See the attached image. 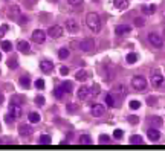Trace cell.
<instances>
[{
  "label": "cell",
  "instance_id": "obj_50",
  "mask_svg": "<svg viewBox=\"0 0 165 151\" xmlns=\"http://www.w3.org/2000/svg\"><path fill=\"white\" fill-rule=\"evenodd\" d=\"M0 37H2V31H0Z\"/></svg>",
  "mask_w": 165,
  "mask_h": 151
},
{
  "label": "cell",
  "instance_id": "obj_7",
  "mask_svg": "<svg viewBox=\"0 0 165 151\" xmlns=\"http://www.w3.org/2000/svg\"><path fill=\"white\" fill-rule=\"evenodd\" d=\"M151 84H153L154 87H160V86L163 84V75H162L159 70H154V72L151 73Z\"/></svg>",
  "mask_w": 165,
  "mask_h": 151
},
{
  "label": "cell",
  "instance_id": "obj_3",
  "mask_svg": "<svg viewBox=\"0 0 165 151\" xmlns=\"http://www.w3.org/2000/svg\"><path fill=\"white\" fill-rule=\"evenodd\" d=\"M148 41H150L154 47H157V49H160V47L163 46V40H162V37L157 35V34H154V32H151V34L148 35Z\"/></svg>",
  "mask_w": 165,
  "mask_h": 151
},
{
  "label": "cell",
  "instance_id": "obj_39",
  "mask_svg": "<svg viewBox=\"0 0 165 151\" xmlns=\"http://www.w3.org/2000/svg\"><path fill=\"white\" fill-rule=\"evenodd\" d=\"M64 93H66V92H64V90H63L61 87H58V89H55V96H57L58 99H60V98H63V96H64Z\"/></svg>",
  "mask_w": 165,
  "mask_h": 151
},
{
  "label": "cell",
  "instance_id": "obj_17",
  "mask_svg": "<svg viewBox=\"0 0 165 151\" xmlns=\"http://www.w3.org/2000/svg\"><path fill=\"white\" fill-rule=\"evenodd\" d=\"M115 8L118 9H127L128 8V0H115Z\"/></svg>",
  "mask_w": 165,
  "mask_h": 151
},
{
  "label": "cell",
  "instance_id": "obj_19",
  "mask_svg": "<svg viewBox=\"0 0 165 151\" xmlns=\"http://www.w3.org/2000/svg\"><path fill=\"white\" fill-rule=\"evenodd\" d=\"M61 89H63L66 93H70V92L74 90V84H72L70 81H64V83L61 84Z\"/></svg>",
  "mask_w": 165,
  "mask_h": 151
},
{
  "label": "cell",
  "instance_id": "obj_41",
  "mask_svg": "<svg viewBox=\"0 0 165 151\" xmlns=\"http://www.w3.org/2000/svg\"><path fill=\"white\" fill-rule=\"evenodd\" d=\"M69 2V5H72V6H78V5H81L84 0H67Z\"/></svg>",
  "mask_w": 165,
  "mask_h": 151
},
{
  "label": "cell",
  "instance_id": "obj_8",
  "mask_svg": "<svg viewBox=\"0 0 165 151\" xmlns=\"http://www.w3.org/2000/svg\"><path fill=\"white\" fill-rule=\"evenodd\" d=\"M40 69H41V72H45V73H51V72L54 70V63L49 61V60H43V61L40 63Z\"/></svg>",
  "mask_w": 165,
  "mask_h": 151
},
{
  "label": "cell",
  "instance_id": "obj_36",
  "mask_svg": "<svg viewBox=\"0 0 165 151\" xmlns=\"http://www.w3.org/2000/svg\"><path fill=\"white\" fill-rule=\"evenodd\" d=\"M154 9H156V6H154V5H150L148 8H147V6H144V8H142V11H144L145 14H153V12H154Z\"/></svg>",
  "mask_w": 165,
  "mask_h": 151
},
{
  "label": "cell",
  "instance_id": "obj_31",
  "mask_svg": "<svg viewBox=\"0 0 165 151\" xmlns=\"http://www.w3.org/2000/svg\"><path fill=\"white\" fill-rule=\"evenodd\" d=\"M58 57H60L61 60H66V58L69 57V51H67L66 47H63V49H60V51H58Z\"/></svg>",
  "mask_w": 165,
  "mask_h": 151
},
{
  "label": "cell",
  "instance_id": "obj_51",
  "mask_svg": "<svg viewBox=\"0 0 165 151\" xmlns=\"http://www.w3.org/2000/svg\"><path fill=\"white\" fill-rule=\"evenodd\" d=\"M0 60H2V54H0Z\"/></svg>",
  "mask_w": 165,
  "mask_h": 151
},
{
  "label": "cell",
  "instance_id": "obj_49",
  "mask_svg": "<svg viewBox=\"0 0 165 151\" xmlns=\"http://www.w3.org/2000/svg\"><path fill=\"white\" fill-rule=\"evenodd\" d=\"M3 99H5V98H3V93H2V92H0V104H2V102H3Z\"/></svg>",
  "mask_w": 165,
  "mask_h": 151
},
{
  "label": "cell",
  "instance_id": "obj_38",
  "mask_svg": "<svg viewBox=\"0 0 165 151\" xmlns=\"http://www.w3.org/2000/svg\"><path fill=\"white\" fill-rule=\"evenodd\" d=\"M35 87H37L38 90H43V89H45V81H43L41 78L37 79V81H35Z\"/></svg>",
  "mask_w": 165,
  "mask_h": 151
},
{
  "label": "cell",
  "instance_id": "obj_20",
  "mask_svg": "<svg viewBox=\"0 0 165 151\" xmlns=\"http://www.w3.org/2000/svg\"><path fill=\"white\" fill-rule=\"evenodd\" d=\"M80 143H81V145H92V137H90L89 134H83V136L80 137Z\"/></svg>",
  "mask_w": 165,
  "mask_h": 151
},
{
  "label": "cell",
  "instance_id": "obj_2",
  "mask_svg": "<svg viewBox=\"0 0 165 151\" xmlns=\"http://www.w3.org/2000/svg\"><path fill=\"white\" fill-rule=\"evenodd\" d=\"M131 86H133V89L135 90H144L145 87H147V79L144 78V76H133L131 78Z\"/></svg>",
  "mask_w": 165,
  "mask_h": 151
},
{
  "label": "cell",
  "instance_id": "obj_11",
  "mask_svg": "<svg viewBox=\"0 0 165 151\" xmlns=\"http://www.w3.org/2000/svg\"><path fill=\"white\" fill-rule=\"evenodd\" d=\"M17 49H19L22 54H29V51H31V46H29V43H28V41H23V40H20V41L17 43Z\"/></svg>",
  "mask_w": 165,
  "mask_h": 151
},
{
  "label": "cell",
  "instance_id": "obj_34",
  "mask_svg": "<svg viewBox=\"0 0 165 151\" xmlns=\"http://www.w3.org/2000/svg\"><path fill=\"white\" fill-rule=\"evenodd\" d=\"M133 23H135V26H136V28H142V26L145 25L144 19H141V17H136V19L133 20Z\"/></svg>",
  "mask_w": 165,
  "mask_h": 151
},
{
  "label": "cell",
  "instance_id": "obj_9",
  "mask_svg": "<svg viewBox=\"0 0 165 151\" xmlns=\"http://www.w3.org/2000/svg\"><path fill=\"white\" fill-rule=\"evenodd\" d=\"M77 95H78V98H80L81 101H84V99H87L89 96H92V93H90V89H89L87 86H83V87H80Z\"/></svg>",
  "mask_w": 165,
  "mask_h": 151
},
{
  "label": "cell",
  "instance_id": "obj_24",
  "mask_svg": "<svg viewBox=\"0 0 165 151\" xmlns=\"http://www.w3.org/2000/svg\"><path fill=\"white\" fill-rule=\"evenodd\" d=\"M29 121L32 122V124H37V122H40V114L37 113V111H32V113H29Z\"/></svg>",
  "mask_w": 165,
  "mask_h": 151
},
{
  "label": "cell",
  "instance_id": "obj_32",
  "mask_svg": "<svg viewBox=\"0 0 165 151\" xmlns=\"http://www.w3.org/2000/svg\"><path fill=\"white\" fill-rule=\"evenodd\" d=\"M113 93H121V96H122V95L127 93V89H125L124 86H116V87L113 89Z\"/></svg>",
  "mask_w": 165,
  "mask_h": 151
},
{
  "label": "cell",
  "instance_id": "obj_12",
  "mask_svg": "<svg viewBox=\"0 0 165 151\" xmlns=\"http://www.w3.org/2000/svg\"><path fill=\"white\" fill-rule=\"evenodd\" d=\"M147 136H148V139H150V140H153V142H154V140H157V139L160 137L159 128H154V127H153V128H150V130L147 131Z\"/></svg>",
  "mask_w": 165,
  "mask_h": 151
},
{
  "label": "cell",
  "instance_id": "obj_23",
  "mask_svg": "<svg viewBox=\"0 0 165 151\" xmlns=\"http://www.w3.org/2000/svg\"><path fill=\"white\" fill-rule=\"evenodd\" d=\"M150 124H151V127H154V128H159V127L162 125V118H157V116H154V118H151Z\"/></svg>",
  "mask_w": 165,
  "mask_h": 151
},
{
  "label": "cell",
  "instance_id": "obj_25",
  "mask_svg": "<svg viewBox=\"0 0 165 151\" xmlns=\"http://www.w3.org/2000/svg\"><path fill=\"white\" fill-rule=\"evenodd\" d=\"M40 143L41 145H49L51 143V136L49 134H41L40 136Z\"/></svg>",
  "mask_w": 165,
  "mask_h": 151
},
{
  "label": "cell",
  "instance_id": "obj_47",
  "mask_svg": "<svg viewBox=\"0 0 165 151\" xmlns=\"http://www.w3.org/2000/svg\"><path fill=\"white\" fill-rule=\"evenodd\" d=\"M14 119H16V118H14L13 114H6V116H5V121H6V122H11V121H14Z\"/></svg>",
  "mask_w": 165,
  "mask_h": 151
},
{
  "label": "cell",
  "instance_id": "obj_21",
  "mask_svg": "<svg viewBox=\"0 0 165 151\" xmlns=\"http://www.w3.org/2000/svg\"><path fill=\"white\" fill-rule=\"evenodd\" d=\"M20 86L25 87V89H29V87H31V79H29V76H22V78H20Z\"/></svg>",
  "mask_w": 165,
  "mask_h": 151
},
{
  "label": "cell",
  "instance_id": "obj_13",
  "mask_svg": "<svg viewBox=\"0 0 165 151\" xmlns=\"http://www.w3.org/2000/svg\"><path fill=\"white\" fill-rule=\"evenodd\" d=\"M92 114H93L95 118L102 116V114H104V105H101V104H95V105L92 107Z\"/></svg>",
  "mask_w": 165,
  "mask_h": 151
},
{
  "label": "cell",
  "instance_id": "obj_33",
  "mask_svg": "<svg viewBox=\"0 0 165 151\" xmlns=\"http://www.w3.org/2000/svg\"><path fill=\"white\" fill-rule=\"evenodd\" d=\"M90 93H92V96H96V95H99V93H101V87H99L98 84H93V87L90 89Z\"/></svg>",
  "mask_w": 165,
  "mask_h": 151
},
{
  "label": "cell",
  "instance_id": "obj_35",
  "mask_svg": "<svg viewBox=\"0 0 165 151\" xmlns=\"http://www.w3.org/2000/svg\"><path fill=\"white\" fill-rule=\"evenodd\" d=\"M19 14H20L19 6H13V8H9V17H16V16H19Z\"/></svg>",
  "mask_w": 165,
  "mask_h": 151
},
{
  "label": "cell",
  "instance_id": "obj_14",
  "mask_svg": "<svg viewBox=\"0 0 165 151\" xmlns=\"http://www.w3.org/2000/svg\"><path fill=\"white\" fill-rule=\"evenodd\" d=\"M19 133H20L22 136H31V133H32V127L28 125V124H22V125L19 127Z\"/></svg>",
  "mask_w": 165,
  "mask_h": 151
},
{
  "label": "cell",
  "instance_id": "obj_22",
  "mask_svg": "<svg viewBox=\"0 0 165 151\" xmlns=\"http://www.w3.org/2000/svg\"><path fill=\"white\" fill-rule=\"evenodd\" d=\"M23 102H25V98H23V96H20V95H16V96H13V98H11V104L22 105Z\"/></svg>",
  "mask_w": 165,
  "mask_h": 151
},
{
  "label": "cell",
  "instance_id": "obj_45",
  "mask_svg": "<svg viewBox=\"0 0 165 151\" xmlns=\"http://www.w3.org/2000/svg\"><path fill=\"white\" fill-rule=\"evenodd\" d=\"M60 73H61L63 76H66V75L69 73V69H67V67H60Z\"/></svg>",
  "mask_w": 165,
  "mask_h": 151
},
{
  "label": "cell",
  "instance_id": "obj_40",
  "mask_svg": "<svg viewBox=\"0 0 165 151\" xmlns=\"http://www.w3.org/2000/svg\"><path fill=\"white\" fill-rule=\"evenodd\" d=\"M122 134H124V131H122V130H119V128L113 131V137H115V139H121V137H122Z\"/></svg>",
  "mask_w": 165,
  "mask_h": 151
},
{
  "label": "cell",
  "instance_id": "obj_10",
  "mask_svg": "<svg viewBox=\"0 0 165 151\" xmlns=\"http://www.w3.org/2000/svg\"><path fill=\"white\" fill-rule=\"evenodd\" d=\"M115 32H116V35H125V34L131 32V26H128V25H119V26H116Z\"/></svg>",
  "mask_w": 165,
  "mask_h": 151
},
{
  "label": "cell",
  "instance_id": "obj_37",
  "mask_svg": "<svg viewBox=\"0 0 165 151\" xmlns=\"http://www.w3.org/2000/svg\"><path fill=\"white\" fill-rule=\"evenodd\" d=\"M128 105H130V108H131V110H138V108L141 107V102H139V101H130V104H128Z\"/></svg>",
  "mask_w": 165,
  "mask_h": 151
},
{
  "label": "cell",
  "instance_id": "obj_42",
  "mask_svg": "<svg viewBox=\"0 0 165 151\" xmlns=\"http://www.w3.org/2000/svg\"><path fill=\"white\" fill-rule=\"evenodd\" d=\"M35 104L37 105H45V96H37L35 98Z\"/></svg>",
  "mask_w": 165,
  "mask_h": 151
},
{
  "label": "cell",
  "instance_id": "obj_5",
  "mask_svg": "<svg viewBox=\"0 0 165 151\" xmlns=\"http://www.w3.org/2000/svg\"><path fill=\"white\" fill-rule=\"evenodd\" d=\"M48 34H49L51 38H60L63 35V28L60 25H54L48 29Z\"/></svg>",
  "mask_w": 165,
  "mask_h": 151
},
{
  "label": "cell",
  "instance_id": "obj_16",
  "mask_svg": "<svg viewBox=\"0 0 165 151\" xmlns=\"http://www.w3.org/2000/svg\"><path fill=\"white\" fill-rule=\"evenodd\" d=\"M66 28H67V31H69V32H72V34H74V32H77V31H78V23H77L75 20H67V22H66Z\"/></svg>",
  "mask_w": 165,
  "mask_h": 151
},
{
  "label": "cell",
  "instance_id": "obj_28",
  "mask_svg": "<svg viewBox=\"0 0 165 151\" xmlns=\"http://www.w3.org/2000/svg\"><path fill=\"white\" fill-rule=\"evenodd\" d=\"M86 76H87V73H86V70H78L77 73H75V78L78 79V81H83V79H86Z\"/></svg>",
  "mask_w": 165,
  "mask_h": 151
},
{
  "label": "cell",
  "instance_id": "obj_4",
  "mask_svg": "<svg viewBox=\"0 0 165 151\" xmlns=\"http://www.w3.org/2000/svg\"><path fill=\"white\" fill-rule=\"evenodd\" d=\"M93 47H95L93 38H86V40H83V41L80 43V49H81L83 52H92Z\"/></svg>",
  "mask_w": 165,
  "mask_h": 151
},
{
  "label": "cell",
  "instance_id": "obj_46",
  "mask_svg": "<svg viewBox=\"0 0 165 151\" xmlns=\"http://www.w3.org/2000/svg\"><path fill=\"white\" fill-rule=\"evenodd\" d=\"M75 108H77V105L75 104H67V110L72 113V111H75Z\"/></svg>",
  "mask_w": 165,
  "mask_h": 151
},
{
  "label": "cell",
  "instance_id": "obj_1",
  "mask_svg": "<svg viewBox=\"0 0 165 151\" xmlns=\"http://www.w3.org/2000/svg\"><path fill=\"white\" fill-rule=\"evenodd\" d=\"M86 25L92 32H99L101 31V19L96 12H89L86 16Z\"/></svg>",
  "mask_w": 165,
  "mask_h": 151
},
{
  "label": "cell",
  "instance_id": "obj_43",
  "mask_svg": "<svg viewBox=\"0 0 165 151\" xmlns=\"http://www.w3.org/2000/svg\"><path fill=\"white\" fill-rule=\"evenodd\" d=\"M128 122L130 124H138L139 122V118L138 116H128Z\"/></svg>",
  "mask_w": 165,
  "mask_h": 151
},
{
  "label": "cell",
  "instance_id": "obj_44",
  "mask_svg": "<svg viewBox=\"0 0 165 151\" xmlns=\"http://www.w3.org/2000/svg\"><path fill=\"white\" fill-rule=\"evenodd\" d=\"M109 140H110V137H109L107 134H101V136H99V142H104V143H106V142H109Z\"/></svg>",
  "mask_w": 165,
  "mask_h": 151
},
{
  "label": "cell",
  "instance_id": "obj_30",
  "mask_svg": "<svg viewBox=\"0 0 165 151\" xmlns=\"http://www.w3.org/2000/svg\"><path fill=\"white\" fill-rule=\"evenodd\" d=\"M2 49H3L5 52H9V51L13 49V43H11V41H6V40L2 41Z\"/></svg>",
  "mask_w": 165,
  "mask_h": 151
},
{
  "label": "cell",
  "instance_id": "obj_29",
  "mask_svg": "<svg viewBox=\"0 0 165 151\" xmlns=\"http://www.w3.org/2000/svg\"><path fill=\"white\" fill-rule=\"evenodd\" d=\"M130 143H131V145H139V143H142V137L138 136V134H136V136H131V137H130Z\"/></svg>",
  "mask_w": 165,
  "mask_h": 151
},
{
  "label": "cell",
  "instance_id": "obj_27",
  "mask_svg": "<svg viewBox=\"0 0 165 151\" xmlns=\"http://www.w3.org/2000/svg\"><path fill=\"white\" fill-rule=\"evenodd\" d=\"M6 64H8V67H9V69H17V67H19V63H17V60H16L14 57H13V58H9Z\"/></svg>",
  "mask_w": 165,
  "mask_h": 151
},
{
  "label": "cell",
  "instance_id": "obj_18",
  "mask_svg": "<svg viewBox=\"0 0 165 151\" xmlns=\"http://www.w3.org/2000/svg\"><path fill=\"white\" fill-rule=\"evenodd\" d=\"M106 104H107L109 107H115V105H116V101H115V93H109V95L106 96Z\"/></svg>",
  "mask_w": 165,
  "mask_h": 151
},
{
  "label": "cell",
  "instance_id": "obj_26",
  "mask_svg": "<svg viewBox=\"0 0 165 151\" xmlns=\"http://www.w3.org/2000/svg\"><path fill=\"white\" fill-rule=\"evenodd\" d=\"M125 60H127L128 64H133V63L138 61V55H136V54H128V55L125 57Z\"/></svg>",
  "mask_w": 165,
  "mask_h": 151
},
{
  "label": "cell",
  "instance_id": "obj_6",
  "mask_svg": "<svg viewBox=\"0 0 165 151\" xmlns=\"http://www.w3.org/2000/svg\"><path fill=\"white\" fill-rule=\"evenodd\" d=\"M32 40H34L37 44L45 43V41H46V32L41 31V29H35V31L32 32Z\"/></svg>",
  "mask_w": 165,
  "mask_h": 151
},
{
  "label": "cell",
  "instance_id": "obj_15",
  "mask_svg": "<svg viewBox=\"0 0 165 151\" xmlns=\"http://www.w3.org/2000/svg\"><path fill=\"white\" fill-rule=\"evenodd\" d=\"M9 113L14 116V118H19L22 114V105H17V104H11L9 105Z\"/></svg>",
  "mask_w": 165,
  "mask_h": 151
},
{
  "label": "cell",
  "instance_id": "obj_48",
  "mask_svg": "<svg viewBox=\"0 0 165 151\" xmlns=\"http://www.w3.org/2000/svg\"><path fill=\"white\" fill-rule=\"evenodd\" d=\"M147 102H148V104H154V102H156V99H154V98H148V101H147Z\"/></svg>",
  "mask_w": 165,
  "mask_h": 151
}]
</instances>
